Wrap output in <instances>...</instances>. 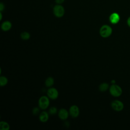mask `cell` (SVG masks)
I'll list each match as a JSON object with an SVG mask.
<instances>
[{"mask_svg":"<svg viewBox=\"0 0 130 130\" xmlns=\"http://www.w3.org/2000/svg\"><path fill=\"white\" fill-rule=\"evenodd\" d=\"M2 19V12H0V20H1Z\"/></svg>","mask_w":130,"mask_h":130,"instance_id":"22","label":"cell"},{"mask_svg":"<svg viewBox=\"0 0 130 130\" xmlns=\"http://www.w3.org/2000/svg\"><path fill=\"white\" fill-rule=\"evenodd\" d=\"M120 19L119 15L116 12L112 13L109 16V21L113 24L118 23Z\"/></svg>","mask_w":130,"mask_h":130,"instance_id":"7","label":"cell"},{"mask_svg":"<svg viewBox=\"0 0 130 130\" xmlns=\"http://www.w3.org/2000/svg\"><path fill=\"white\" fill-rule=\"evenodd\" d=\"M49 113L51 115H54L57 113V109L54 107H52L49 109Z\"/></svg>","mask_w":130,"mask_h":130,"instance_id":"17","label":"cell"},{"mask_svg":"<svg viewBox=\"0 0 130 130\" xmlns=\"http://www.w3.org/2000/svg\"><path fill=\"white\" fill-rule=\"evenodd\" d=\"M112 33L111 27L108 25H103L100 29V34L103 38H106L110 37Z\"/></svg>","mask_w":130,"mask_h":130,"instance_id":"1","label":"cell"},{"mask_svg":"<svg viewBox=\"0 0 130 130\" xmlns=\"http://www.w3.org/2000/svg\"><path fill=\"white\" fill-rule=\"evenodd\" d=\"M109 91L110 94L115 97H118L120 96L122 93V90L121 88L118 85L112 84L109 88Z\"/></svg>","mask_w":130,"mask_h":130,"instance_id":"2","label":"cell"},{"mask_svg":"<svg viewBox=\"0 0 130 130\" xmlns=\"http://www.w3.org/2000/svg\"><path fill=\"white\" fill-rule=\"evenodd\" d=\"M55 1L57 4L61 5L64 2V0H55Z\"/></svg>","mask_w":130,"mask_h":130,"instance_id":"20","label":"cell"},{"mask_svg":"<svg viewBox=\"0 0 130 130\" xmlns=\"http://www.w3.org/2000/svg\"><path fill=\"white\" fill-rule=\"evenodd\" d=\"M58 116L62 120H66L69 116V113L65 109H61L58 112Z\"/></svg>","mask_w":130,"mask_h":130,"instance_id":"9","label":"cell"},{"mask_svg":"<svg viewBox=\"0 0 130 130\" xmlns=\"http://www.w3.org/2000/svg\"><path fill=\"white\" fill-rule=\"evenodd\" d=\"M111 107L116 111H121L124 108V104L120 101L115 100L111 103Z\"/></svg>","mask_w":130,"mask_h":130,"instance_id":"5","label":"cell"},{"mask_svg":"<svg viewBox=\"0 0 130 130\" xmlns=\"http://www.w3.org/2000/svg\"><path fill=\"white\" fill-rule=\"evenodd\" d=\"M54 84V79L50 77L47 78L45 81V85L47 87H51Z\"/></svg>","mask_w":130,"mask_h":130,"instance_id":"13","label":"cell"},{"mask_svg":"<svg viewBox=\"0 0 130 130\" xmlns=\"http://www.w3.org/2000/svg\"><path fill=\"white\" fill-rule=\"evenodd\" d=\"M8 83V79L5 76H1L0 77V85L1 86H5Z\"/></svg>","mask_w":130,"mask_h":130,"instance_id":"15","label":"cell"},{"mask_svg":"<svg viewBox=\"0 0 130 130\" xmlns=\"http://www.w3.org/2000/svg\"><path fill=\"white\" fill-rule=\"evenodd\" d=\"M5 9V5L3 3H0V11L2 12Z\"/></svg>","mask_w":130,"mask_h":130,"instance_id":"19","label":"cell"},{"mask_svg":"<svg viewBox=\"0 0 130 130\" xmlns=\"http://www.w3.org/2000/svg\"><path fill=\"white\" fill-rule=\"evenodd\" d=\"M12 27V23L9 21H4L1 25V28L3 31H8Z\"/></svg>","mask_w":130,"mask_h":130,"instance_id":"10","label":"cell"},{"mask_svg":"<svg viewBox=\"0 0 130 130\" xmlns=\"http://www.w3.org/2000/svg\"><path fill=\"white\" fill-rule=\"evenodd\" d=\"M49 99L46 96H41L39 100V107L42 110L47 109L49 105Z\"/></svg>","mask_w":130,"mask_h":130,"instance_id":"4","label":"cell"},{"mask_svg":"<svg viewBox=\"0 0 130 130\" xmlns=\"http://www.w3.org/2000/svg\"><path fill=\"white\" fill-rule=\"evenodd\" d=\"M112 82V83H115V81H114V80H112V82Z\"/></svg>","mask_w":130,"mask_h":130,"instance_id":"23","label":"cell"},{"mask_svg":"<svg viewBox=\"0 0 130 130\" xmlns=\"http://www.w3.org/2000/svg\"><path fill=\"white\" fill-rule=\"evenodd\" d=\"M109 88V84L107 83H103L99 86V89L101 91H105Z\"/></svg>","mask_w":130,"mask_h":130,"instance_id":"14","label":"cell"},{"mask_svg":"<svg viewBox=\"0 0 130 130\" xmlns=\"http://www.w3.org/2000/svg\"><path fill=\"white\" fill-rule=\"evenodd\" d=\"M69 113L70 115L74 118L78 117L79 114V108L76 105L72 106L69 110Z\"/></svg>","mask_w":130,"mask_h":130,"instance_id":"8","label":"cell"},{"mask_svg":"<svg viewBox=\"0 0 130 130\" xmlns=\"http://www.w3.org/2000/svg\"><path fill=\"white\" fill-rule=\"evenodd\" d=\"M1 130H9L10 129L9 124L5 121H1L0 122Z\"/></svg>","mask_w":130,"mask_h":130,"instance_id":"12","label":"cell"},{"mask_svg":"<svg viewBox=\"0 0 130 130\" xmlns=\"http://www.w3.org/2000/svg\"><path fill=\"white\" fill-rule=\"evenodd\" d=\"M53 12L54 15L58 18L62 17L65 13L64 8L61 5L57 4L53 7Z\"/></svg>","mask_w":130,"mask_h":130,"instance_id":"3","label":"cell"},{"mask_svg":"<svg viewBox=\"0 0 130 130\" xmlns=\"http://www.w3.org/2000/svg\"><path fill=\"white\" fill-rule=\"evenodd\" d=\"M127 24L130 27V16L127 19Z\"/></svg>","mask_w":130,"mask_h":130,"instance_id":"21","label":"cell"},{"mask_svg":"<svg viewBox=\"0 0 130 130\" xmlns=\"http://www.w3.org/2000/svg\"><path fill=\"white\" fill-rule=\"evenodd\" d=\"M47 95L50 99L55 100L58 96V92L55 88H50L47 90Z\"/></svg>","mask_w":130,"mask_h":130,"instance_id":"6","label":"cell"},{"mask_svg":"<svg viewBox=\"0 0 130 130\" xmlns=\"http://www.w3.org/2000/svg\"><path fill=\"white\" fill-rule=\"evenodd\" d=\"M39 112V109L38 108H35L32 110V113L34 115H37Z\"/></svg>","mask_w":130,"mask_h":130,"instance_id":"18","label":"cell"},{"mask_svg":"<svg viewBox=\"0 0 130 130\" xmlns=\"http://www.w3.org/2000/svg\"><path fill=\"white\" fill-rule=\"evenodd\" d=\"M49 119V115L47 112L45 111L42 112L39 116V119L42 122H46Z\"/></svg>","mask_w":130,"mask_h":130,"instance_id":"11","label":"cell"},{"mask_svg":"<svg viewBox=\"0 0 130 130\" xmlns=\"http://www.w3.org/2000/svg\"><path fill=\"white\" fill-rule=\"evenodd\" d=\"M20 37L22 39L27 40L30 38V34L27 32H22L20 34Z\"/></svg>","mask_w":130,"mask_h":130,"instance_id":"16","label":"cell"}]
</instances>
